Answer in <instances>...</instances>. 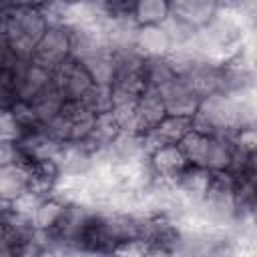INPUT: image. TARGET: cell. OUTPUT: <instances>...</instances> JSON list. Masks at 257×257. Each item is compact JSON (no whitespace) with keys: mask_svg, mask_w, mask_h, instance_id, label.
<instances>
[{"mask_svg":"<svg viewBox=\"0 0 257 257\" xmlns=\"http://www.w3.org/2000/svg\"><path fill=\"white\" fill-rule=\"evenodd\" d=\"M143 72H145L147 88H155V90H159L163 84H167L177 76L169 62V56H145Z\"/></svg>","mask_w":257,"mask_h":257,"instance_id":"ac0fdd59","label":"cell"},{"mask_svg":"<svg viewBox=\"0 0 257 257\" xmlns=\"http://www.w3.org/2000/svg\"><path fill=\"white\" fill-rule=\"evenodd\" d=\"M18 64H0V108H10L16 100L14 70Z\"/></svg>","mask_w":257,"mask_h":257,"instance_id":"7402d4cb","label":"cell"},{"mask_svg":"<svg viewBox=\"0 0 257 257\" xmlns=\"http://www.w3.org/2000/svg\"><path fill=\"white\" fill-rule=\"evenodd\" d=\"M14 6H16V0H0V14H6Z\"/></svg>","mask_w":257,"mask_h":257,"instance_id":"484cf974","label":"cell"},{"mask_svg":"<svg viewBox=\"0 0 257 257\" xmlns=\"http://www.w3.org/2000/svg\"><path fill=\"white\" fill-rule=\"evenodd\" d=\"M171 16L195 26L203 28L221 8L219 0H169Z\"/></svg>","mask_w":257,"mask_h":257,"instance_id":"9c48e42d","label":"cell"},{"mask_svg":"<svg viewBox=\"0 0 257 257\" xmlns=\"http://www.w3.org/2000/svg\"><path fill=\"white\" fill-rule=\"evenodd\" d=\"M22 135V128L16 120V116L12 114L10 108H0V139H8V141H16Z\"/></svg>","mask_w":257,"mask_h":257,"instance_id":"cb8c5ba5","label":"cell"},{"mask_svg":"<svg viewBox=\"0 0 257 257\" xmlns=\"http://www.w3.org/2000/svg\"><path fill=\"white\" fill-rule=\"evenodd\" d=\"M48 20L42 10L14 6L4 14V30L12 56L18 62H26L32 58L34 44L40 34L46 30Z\"/></svg>","mask_w":257,"mask_h":257,"instance_id":"6da1fadb","label":"cell"},{"mask_svg":"<svg viewBox=\"0 0 257 257\" xmlns=\"http://www.w3.org/2000/svg\"><path fill=\"white\" fill-rule=\"evenodd\" d=\"M133 44L145 56H167L173 50V42H171L169 32L163 24L139 26L135 32Z\"/></svg>","mask_w":257,"mask_h":257,"instance_id":"8fae6325","label":"cell"},{"mask_svg":"<svg viewBox=\"0 0 257 257\" xmlns=\"http://www.w3.org/2000/svg\"><path fill=\"white\" fill-rule=\"evenodd\" d=\"M24 189H28V167L8 165L0 167V201H12Z\"/></svg>","mask_w":257,"mask_h":257,"instance_id":"e0dca14e","label":"cell"},{"mask_svg":"<svg viewBox=\"0 0 257 257\" xmlns=\"http://www.w3.org/2000/svg\"><path fill=\"white\" fill-rule=\"evenodd\" d=\"M66 199H62L60 195L52 193L48 197H44L40 201V205L36 207V211L32 213L30 217V223L36 231L40 233H50L54 231V227L58 225V221L62 219L64 215V209H66Z\"/></svg>","mask_w":257,"mask_h":257,"instance_id":"5bb4252c","label":"cell"},{"mask_svg":"<svg viewBox=\"0 0 257 257\" xmlns=\"http://www.w3.org/2000/svg\"><path fill=\"white\" fill-rule=\"evenodd\" d=\"M16 145L22 153V159L26 167L34 161H44V159H56L60 143H56L42 126L22 131V135L16 139Z\"/></svg>","mask_w":257,"mask_h":257,"instance_id":"ba28073f","label":"cell"},{"mask_svg":"<svg viewBox=\"0 0 257 257\" xmlns=\"http://www.w3.org/2000/svg\"><path fill=\"white\" fill-rule=\"evenodd\" d=\"M84 68L88 70L92 82L96 84H110L114 78V58H112V48L102 46L90 56L80 60Z\"/></svg>","mask_w":257,"mask_h":257,"instance_id":"9a60e30c","label":"cell"},{"mask_svg":"<svg viewBox=\"0 0 257 257\" xmlns=\"http://www.w3.org/2000/svg\"><path fill=\"white\" fill-rule=\"evenodd\" d=\"M209 137L211 135H203L199 131H189L181 141H179V149L185 155L189 165H197V167H205V159H207V149H209Z\"/></svg>","mask_w":257,"mask_h":257,"instance_id":"d6986e66","label":"cell"},{"mask_svg":"<svg viewBox=\"0 0 257 257\" xmlns=\"http://www.w3.org/2000/svg\"><path fill=\"white\" fill-rule=\"evenodd\" d=\"M96 153L84 141L62 143L56 155V165L60 175H88L94 167Z\"/></svg>","mask_w":257,"mask_h":257,"instance_id":"8992f818","label":"cell"},{"mask_svg":"<svg viewBox=\"0 0 257 257\" xmlns=\"http://www.w3.org/2000/svg\"><path fill=\"white\" fill-rule=\"evenodd\" d=\"M10 110H12V114L16 116V120H18V124H20L22 131L40 126V122H38V118H36V112H34V106H32L30 100L16 98V100L12 102V106H10Z\"/></svg>","mask_w":257,"mask_h":257,"instance_id":"603a6c76","label":"cell"},{"mask_svg":"<svg viewBox=\"0 0 257 257\" xmlns=\"http://www.w3.org/2000/svg\"><path fill=\"white\" fill-rule=\"evenodd\" d=\"M219 2H221V0H219Z\"/></svg>","mask_w":257,"mask_h":257,"instance_id":"4316f807","label":"cell"},{"mask_svg":"<svg viewBox=\"0 0 257 257\" xmlns=\"http://www.w3.org/2000/svg\"><path fill=\"white\" fill-rule=\"evenodd\" d=\"M135 108H137V133L139 135L149 133L167 114L165 104H163V98H161V94L155 88H147L137 98Z\"/></svg>","mask_w":257,"mask_h":257,"instance_id":"7c38bea8","label":"cell"},{"mask_svg":"<svg viewBox=\"0 0 257 257\" xmlns=\"http://www.w3.org/2000/svg\"><path fill=\"white\" fill-rule=\"evenodd\" d=\"M52 86V70L34 62L26 60L20 62L14 70V90L16 98L22 100H34L38 94L48 90Z\"/></svg>","mask_w":257,"mask_h":257,"instance_id":"277c9868","label":"cell"},{"mask_svg":"<svg viewBox=\"0 0 257 257\" xmlns=\"http://www.w3.org/2000/svg\"><path fill=\"white\" fill-rule=\"evenodd\" d=\"M8 165H26V163L22 159L16 141L0 139V167H8Z\"/></svg>","mask_w":257,"mask_h":257,"instance_id":"d4e9b609","label":"cell"},{"mask_svg":"<svg viewBox=\"0 0 257 257\" xmlns=\"http://www.w3.org/2000/svg\"><path fill=\"white\" fill-rule=\"evenodd\" d=\"M68 56H70V34H68V28L62 26V24H48L46 30L40 34V38L36 40L30 60L54 70Z\"/></svg>","mask_w":257,"mask_h":257,"instance_id":"7a4b0ae2","label":"cell"},{"mask_svg":"<svg viewBox=\"0 0 257 257\" xmlns=\"http://www.w3.org/2000/svg\"><path fill=\"white\" fill-rule=\"evenodd\" d=\"M209 177H211V171H207L205 167L187 165L173 181V187L187 199L189 205H197L207 193Z\"/></svg>","mask_w":257,"mask_h":257,"instance_id":"30bf717a","label":"cell"},{"mask_svg":"<svg viewBox=\"0 0 257 257\" xmlns=\"http://www.w3.org/2000/svg\"><path fill=\"white\" fill-rule=\"evenodd\" d=\"M235 159V143L227 133H217L209 137V149L205 159L207 171H229Z\"/></svg>","mask_w":257,"mask_h":257,"instance_id":"4fadbf2b","label":"cell"},{"mask_svg":"<svg viewBox=\"0 0 257 257\" xmlns=\"http://www.w3.org/2000/svg\"><path fill=\"white\" fill-rule=\"evenodd\" d=\"M92 78L84 64L72 56L60 62L52 70V86L64 100H80L82 94L90 88Z\"/></svg>","mask_w":257,"mask_h":257,"instance_id":"3957f363","label":"cell"},{"mask_svg":"<svg viewBox=\"0 0 257 257\" xmlns=\"http://www.w3.org/2000/svg\"><path fill=\"white\" fill-rule=\"evenodd\" d=\"M171 16L169 0H135L133 2V20L137 26L163 24Z\"/></svg>","mask_w":257,"mask_h":257,"instance_id":"2e32d148","label":"cell"},{"mask_svg":"<svg viewBox=\"0 0 257 257\" xmlns=\"http://www.w3.org/2000/svg\"><path fill=\"white\" fill-rule=\"evenodd\" d=\"M80 102H82L92 114L108 112V110L112 108V104H114L110 84H96V82H92L90 88L82 94Z\"/></svg>","mask_w":257,"mask_h":257,"instance_id":"ffe728a7","label":"cell"},{"mask_svg":"<svg viewBox=\"0 0 257 257\" xmlns=\"http://www.w3.org/2000/svg\"><path fill=\"white\" fill-rule=\"evenodd\" d=\"M147 163L153 171V175L161 181L173 183L177 175L189 165L185 155L181 153L179 145H157L149 151Z\"/></svg>","mask_w":257,"mask_h":257,"instance_id":"52a82bcc","label":"cell"},{"mask_svg":"<svg viewBox=\"0 0 257 257\" xmlns=\"http://www.w3.org/2000/svg\"><path fill=\"white\" fill-rule=\"evenodd\" d=\"M157 92L161 94L163 104H165V110L169 114L193 116V112L199 108V102H201L199 94L181 76H175L173 80H169L167 84H163Z\"/></svg>","mask_w":257,"mask_h":257,"instance_id":"5b68a950","label":"cell"},{"mask_svg":"<svg viewBox=\"0 0 257 257\" xmlns=\"http://www.w3.org/2000/svg\"><path fill=\"white\" fill-rule=\"evenodd\" d=\"M30 102H32L34 112H36V118H38V122H40V126H42L44 122H48L50 118H54V116L60 112L64 98L56 92L54 86H50L48 90H44L42 94H38V96H36L34 100H30Z\"/></svg>","mask_w":257,"mask_h":257,"instance_id":"44dd1931","label":"cell"}]
</instances>
